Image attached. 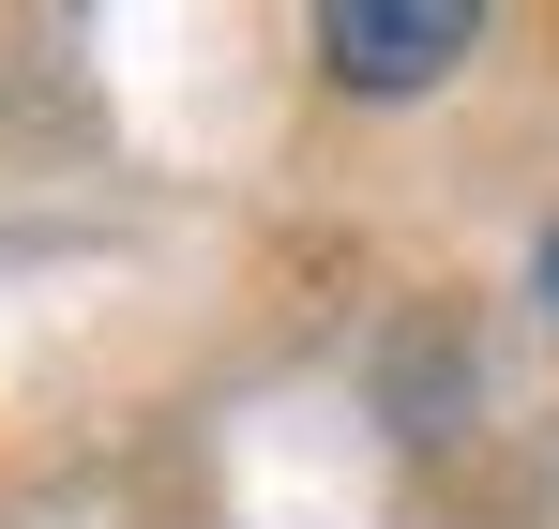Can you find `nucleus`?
<instances>
[{
	"label": "nucleus",
	"instance_id": "obj_1",
	"mask_svg": "<svg viewBox=\"0 0 559 529\" xmlns=\"http://www.w3.org/2000/svg\"><path fill=\"white\" fill-rule=\"evenodd\" d=\"M484 46V0H318V61L348 91H439Z\"/></svg>",
	"mask_w": 559,
	"mask_h": 529
},
{
	"label": "nucleus",
	"instance_id": "obj_2",
	"mask_svg": "<svg viewBox=\"0 0 559 529\" xmlns=\"http://www.w3.org/2000/svg\"><path fill=\"white\" fill-rule=\"evenodd\" d=\"M545 303H559V243H545Z\"/></svg>",
	"mask_w": 559,
	"mask_h": 529
}]
</instances>
